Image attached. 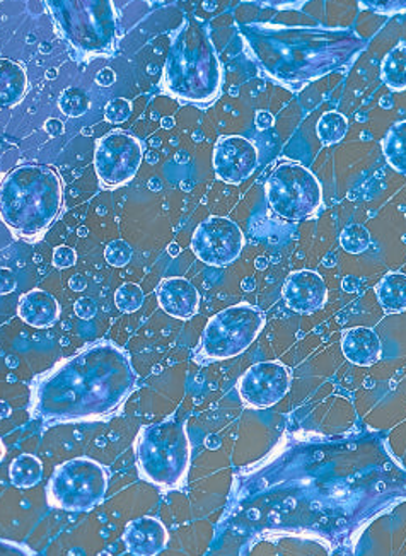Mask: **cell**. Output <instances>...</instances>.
I'll list each match as a JSON object with an SVG mask.
<instances>
[{"mask_svg": "<svg viewBox=\"0 0 406 556\" xmlns=\"http://www.w3.org/2000/svg\"><path fill=\"white\" fill-rule=\"evenodd\" d=\"M136 382L127 352L100 340L33 382L31 415L45 424L101 420L124 405Z\"/></svg>", "mask_w": 406, "mask_h": 556, "instance_id": "6da1fadb", "label": "cell"}, {"mask_svg": "<svg viewBox=\"0 0 406 556\" xmlns=\"http://www.w3.org/2000/svg\"><path fill=\"white\" fill-rule=\"evenodd\" d=\"M239 33L253 62L291 91L351 67L369 47L354 29L330 26L251 23Z\"/></svg>", "mask_w": 406, "mask_h": 556, "instance_id": "7a4b0ae2", "label": "cell"}, {"mask_svg": "<svg viewBox=\"0 0 406 556\" xmlns=\"http://www.w3.org/2000/svg\"><path fill=\"white\" fill-rule=\"evenodd\" d=\"M224 68L207 24L187 17L172 35L163 89L181 103L208 104L223 91Z\"/></svg>", "mask_w": 406, "mask_h": 556, "instance_id": "3957f363", "label": "cell"}, {"mask_svg": "<svg viewBox=\"0 0 406 556\" xmlns=\"http://www.w3.org/2000/svg\"><path fill=\"white\" fill-rule=\"evenodd\" d=\"M64 200L62 181L55 169L24 164L0 178V220L24 241L43 238Z\"/></svg>", "mask_w": 406, "mask_h": 556, "instance_id": "277c9868", "label": "cell"}, {"mask_svg": "<svg viewBox=\"0 0 406 556\" xmlns=\"http://www.w3.org/2000/svg\"><path fill=\"white\" fill-rule=\"evenodd\" d=\"M139 475L152 485L183 489L191 465V442L185 421L167 418L143 426L136 441Z\"/></svg>", "mask_w": 406, "mask_h": 556, "instance_id": "5b68a950", "label": "cell"}, {"mask_svg": "<svg viewBox=\"0 0 406 556\" xmlns=\"http://www.w3.org/2000/svg\"><path fill=\"white\" fill-rule=\"evenodd\" d=\"M65 41L80 56L113 55L116 14L112 0H43Z\"/></svg>", "mask_w": 406, "mask_h": 556, "instance_id": "8992f818", "label": "cell"}, {"mask_svg": "<svg viewBox=\"0 0 406 556\" xmlns=\"http://www.w3.org/2000/svg\"><path fill=\"white\" fill-rule=\"evenodd\" d=\"M265 197L277 217L297 223L315 215L321 207V184L315 173L297 161L280 160L271 166Z\"/></svg>", "mask_w": 406, "mask_h": 556, "instance_id": "52a82bcc", "label": "cell"}, {"mask_svg": "<svg viewBox=\"0 0 406 556\" xmlns=\"http://www.w3.org/2000/svg\"><path fill=\"white\" fill-rule=\"evenodd\" d=\"M106 469L91 457L56 466L47 485L48 504L67 513H88L106 497Z\"/></svg>", "mask_w": 406, "mask_h": 556, "instance_id": "ba28073f", "label": "cell"}, {"mask_svg": "<svg viewBox=\"0 0 406 556\" xmlns=\"http://www.w3.org/2000/svg\"><path fill=\"white\" fill-rule=\"evenodd\" d=\"M265 321V314L246 302L227 307L208 319L200 338V354L211 362L238 357L255 343Z\"/></svg>", "mask_w": 406, "mask_h": 556, "instance_id": "9c48e42d", "label": "cell"}, {"mask_svg": "<svg viewBox=\"0 0 406 556\" xmlns=\"http://www.w3.org/2000/svg\"><path fill=\"white\" fill-rule=\"evenodd\" d=\"M142 157V143L137 137L127 131H110L96 142V175L104 187H124L136 178Z\"/></svg>", "mask_w": 406, "mask_h": 556, "instance_id": "30bf717a", "label": "cell"}, {"mask_svg": "<svg viewBox=\"0 0 406 556\" xmlns=\"http://www.w3.org/2000/svg\"><path fill=\"white\" fill-rule=\"evenodd\" d=\"M244 235L234 220L212 215L203 220L191 238V251L207 267L224 268L241 255Z\"/></svg>", "mask_w": 406, "mask_h": 556, "instance_id": "8fae6325", "label": "cell"}, {"mask_svg": "<svg viewBox=\"0 0 406 556\" xmlns=\"http://www.w3.org/2000/svg\"><path fill=\"white\" fill-rule=\"evenodd\" d=\"M292 370L279 361L258 362L239 378L238 393L251 408H270L291 390Z\"/></svg>", "mask_w": 406, "mask_h": 556, "instance_id": "7c38bea8", "label": "cell"}, {"mask_svg": "<svg viewBox=\"0 0 406 556\" xmlns=\"http://www.w3.org/2000/svg\"><path fill=\"white\" fill-rule=\"evenodd\" d=\"M212 164L217 178L229 185H241L258 167V149L244 137L223 136L215 143Z\"/></svg>", "mask_w": 406, "mask_h": 556, "instance_id": "4fadbf2b", "label": "cell"}, {"mask_svg": "<svg viewBox=\"0 0 406 556\" xmlns=\"http://www.w3.org/2000/svg\"><path fill=\"white\" fill-rule=\"evenodd\" d=\"M282 298L286 306L294 313L313 314L327 304L328 287L316 271H292L283 283Z\"/></svg>", "mask_w": 406, "mask_h": 556, "instance_id": "5bb4252c", "label": "cell"}, {"mask_svg": "<svg viewBox=\"0 0 406 556\" xmlns=\"http://www.w3.org/2000/svg\"><path fill=\"white\" fill-rule=\"evenodd\" d=\"M161 309L172 318L188 321L199 313L200 294L196 287L183 277L164 278L155 290Z\"/></svg>", "mask_w": 406, "mask_h": 556, "instance_id": "9a60e30c", "label": "cell"}, {"mask_svg": "<svg viewBox=\"0 0 406 556\" xmlns=\"http://www.w3.org/2000/svg\"><path fill=\"white\" fill-rule=\"evenodd\" d=\"M167 529L155 517H139L128 522L124 531V543L134 556H157L166 548Z\"/></svg>", "mask_w": 406, "mask_h": 556, "instance_id": "2e32d148", "label": "cell"}, {"mask_svg": "<svg viewBox=\"0 0 406 556\" xmlns=\"http://www.w3.org/2000/svg\"><path fill=\"white\" fill-rule=\"evenodd\" d=\"M342 352L354 366H375L382 357L381 338L366 326L348 328L342 333Z\"/></svg>", "mask_w": 406, "mask_h": 556, "instance_id": "e0dca14e", "label": "cell"}, {"mask_svg": "<svg viewBox=\"0 0 406 556\" xmlns=\"http://www.w3.org/2000/svg\"><path fill=\"white\" fill-rule=\"evenodd\" d=\"M17 314L26 325L33 328H50L59 321V301L50 292L33 289L21 295Z\"/></svg>", "mask_w": 406, "mask_h": 556, "instance_id": "ac0fdd59", "label": "cell"}, {"mask_svg": "<svg viewBox=\"0 0 406 556\" xmlns=\"http://www.w3.org/2000/svg\"><path fill=\"white\" fill-rule=\"evenodd\" d=\"M28 89V74L23 65L0 56V110L20 104Z\"/></svg>", "mask_w": 406, "mask_h": 556, "instance_id": "d6986e66", "label": "cell"}, {"mask_svg": "<svg viewBox=\"0 0 406 556\" xmlns=\"http://www.w3.org/2000/svg\"><path fill=\"white\" fill-rule=\"evenodd\" d=\"M376 298L386 314L406 311V275L390 271L379 280L375 289Z\"/></svg>", "mask_w": 406, "mask_h": 556, "instance_id": "ffe728a7", "label": "cell"}, {"mask_svg": "<svg viewBox=\"0 0 406 556\" xmlns=\"http://www.w3.org/2000/svg\"><path fill=\"white\" fill-rule=\"evenodd\" d=\"M381 80L391 91H406V43L396 45L382 59Z\"/></svg>", "mask_w": 406, "mask_h": 556, "instance_id": "44dd1931", "label": "cell"}, {"mask_svg": "<svg viewBox=\"0 0 406 556\" xmlns=\"http://www.w3.org/2000/svg\"><path fill=\"white\" fill-rule=\"evenodd\" d=\"M9 478L16 489H33L43 478V465L38 457L31 456V454H21L9 466Z\"/></svg>", "mask_w": 406, "mask_h": 556, "instance_id": "7402d4cb", "label": "cell"}, {"mask_svg": "<svg viewBox=\"0 0 406 556\" xmlns=\"http://www.w3.org/2000/svg\"><path fill=\"white\" fill-rule=\"evenodd\" d=\"M382 152L394 172L406 176V119L394 124L382 139Z\"/></svg>", "mask_w": 406, "mask_h": 556, "instance_id": "603a6c76", "label": "cell"}, {"mask_svg": "<svg viewBox=\"0 0 406 556\" xmlns=\"http://www.w3.org/2000/svg\"><path fill=\"white\" fill-rule=\"evenodd\" d=\"M316 131H318L319 140L325 146H333V143H339L346 136L348 119L340 112L325 113L319 118L318 125H316Z\"/></svg>", "mask_w": 406, "mask_h": 556, "instance_id": "cb8c5ba5", "label": "cell"}, {"mask_svg": "<svg viewBox=\"0 0 406 556\" xmlns=\"http://www.w3.org/2000/svg\"><path fill=\"white\" fill-rule=\"evenodd\" d=\"M340 247L351 253V255H360L370 247V235L367 227L363 224H348L340 232Z\"/></svg>", "mask_w": 406, "mask_h": 556, "instance_id": "d4e9b609", "label": "cell"}, {"mask_svg": "<svg viewBox=\"0 0 406 556\" xmlns=\"http://www.w3.org/2000/svg\"><path fill=\"white\" fill-rule=\"evenodd\" d=\"M89 98L83 89L79 88H67L59 98L60 112L67 115L68 118H79V116L88 113Z\"/></svg>", "mask_w": 406, "mask_h": 556, "instance_id": "484cf974", "label": "cell"}, {"mask_svg": "<svg viewBox=\"0 0 406 556\" xmlns=\"http://www.w3.org/2000/svg\"><path fill=\"white\" fill-rule=\"evenodd\" d=\"M143 299V290L137 283H124L115 292V304L122 313H136L142 307Z\"/></svg>", "mask_w": 406, "mask_h": 556, "instance_id": "4316f807", "label": "cell"}, {"mask_svg": "<svg viewBox=\"0 0 406 556\" xmlns=\"http://www.w3.org/2000/svg\"><path fill=\"white\" fill-rule=\"evenodd\" d=\"M131 255H134V251H131L130 244L124 241V239H115L104 250V260H106L107 265H112L115 268L127 267Z\"/></svg>", "mask_w": 406, "mask_h": 556, "instance_id": "83f0119b", "label": "cell"}, {"mask_svg": "<svg viewBox=\"0 0 406 556\" xmlns=\"http://www.w3.org/2000/svg\"><path fill=\"white\" fill-rule=\"evenodd\" d=\"M358 5L381 16H396L406 12V0H357Z\"/></svg>", "mask_w": 406, "mask_h": 556, "instance_id": "f1b7e54d", "label": "cell"}, {"mask_svg": "<svg viewBox=\"0 0 406 556\" xmlns=\"http://www.w3.org/2000/svg\"><path fill=\"white\" fill-rule=\"evenodd\" d=\"M131 103L125 98H115L104 106V118L107 124L118 125L124 124L130 118Z\"/></svg>", "mask_w": 406, "mask_h": 556, "instance_id": "f546056e", "label": "cell"}, {"mask_svg": "<svg viewBox=\"0 0 406 556\" xmlns=\"http://www.w3.org/2000/svg\"><path fill=\"white\" fill-rule=\"evenodd\" d=\"M77 255L76 251L72 250L68 247H59L53 251V267L59 268V270H64V268H71L76 265Z\"/></svg>", "mask_w": 406, "mask_h": 556, "instance_id": "4dcf8cb0", "label": "cell"}, {"mask_svg": "<svg viewBox=\"0 0 406 556\" xmlns=\"http://www.w3.org/2000/svg\"><path fill=\"white\" fill-rule=\"evenodd\" d=\"M251 4L262 5V8L277 9V11H286V9H301L307 4L309 0H248Z\"/></svg>", "mask_w": 406, "mask_h": 556, "instance_id": "1f68e13d", "label": "cell"}, {"mask_svg": "<svg viewBox=\"0 0 406 556\" xmlns=\"http://www.w3.org/2000/svg\"><path fill=\"white\" fill-rule=\"evenodd\" d=\"M74 311H76L80 319L89 321V319L94 318L96 313H98V304H96L92 298H80L77 299L76 304H74Z\"/></svg>", "mask_w": 406, "mask_h": 556, "instance_id": "d6a6232c", "label": "cell"}, {"mask_svg": "<svg viewBox=\"0 0 406 556\" xmlns=\"http://www.w3.org/2000/svg\"><path fill=\"white\" fill-rule=\"evenodd\" d=\"M0 556H35L28 546L0 538Z\"/></svg>", "mask_w": 406, "mask_h": 556, "instance_id": "836d02e7", "label": "cell"}, {"mask_svg": "<svg viewBox=\"0 0 406 556\" xmlns=\"http://www.w3.org/2000/svg\"><path fill=\"white\" fill-rule=\"evenodd\" d=\"M16 275L11 268H0V295L12 294L16 290Z\"/></svg>", "mask_w": 406, "mask_h": 556, "instance_id": "e575fe53", "label": "cell"}, {"mask_svg": "<svg viewBox=\"0 0 406 556\" xmlns=\"http://www.w3.org/2000/svg\"><path fill=\"white\" fill-rule=\"evenodd\" d=\"M116 74L112 71V68H103V71L98 72L96 74V84L101 86V88H107V86H112L115 84Z\"/></svg>", "mask_w": 406, "mask_h": 556, "instance_id": "d590c367", "label": "cell"}, {"mask_svg": "<svg viewBox=\"0 0 406 556\" xmlns=\"http://www.w3.org/2000/svg\"><path fill=\"white\" fill-rule=\"evenodd\" d=\"M255 124L258 130H268L274 125V116L268 112H258L255 116Z\"/></svg>", "mask_w": 406, "mask_h": 556, "instance_id": "8d00e7d4", "label": "cell"}, {"mask_svg": "<svg viewBox=\"0 0 406 556\" xmlns=\"http://www.w3.org/2000/svg\"><path fill=\"white\" fill-rule=\"evenodd\" d=\"M45 130L52 137L62 136L64 134V124L60 119H48L47 124H45Z\"/></svg>", "mask_w": 406, "mask_h": 556, "instance_id": "74e56055", "label": "cell"}, {"mask_svg": "<svg viewBox=\"0 0 406 556\" xmlns=\"http://www.w3.org/2000/svg\"><path fill=\"white\" fill-rule=\"evenodd\" d=\"M342 287L345 292L354 294V292H357V290L360 289V280H358L357 277L348 275V277L343 278Z\"/></svg>", "mask_w": 406, "mask_h": 556, "instance_id": "f35d334b", "label": "cell"}, {"mask_svg": "<svg viewBox=\"0 0 406 556\" xmlns=\"http://www.w3.org/2000/svg\"><path fill=\"white\" fill-rule=\"evenodd\" d=\"M68 287H71L74 292H84L86 287H88V280L83 277V275H76V277H72L68 280Z\"/></svg>", "mask_w": 406, "mask_h": 556, "instance_id": "ab89813d", "label": "cell"}, {"mask_svg": "<svg viewBox=\"0 0 406 556\" xmlns=\"http://www.w3.org/2000/svg\"><path fill=\"white\" fill-rule=\"evenodd\" d=\"M244 292H251V290H255V280L253 278H246L243 282Z\"/></svg>", "mask_w": 406, "mask_h": 556, "instance_id": "60d3db41", "label": "cell"}, {"mask_svg": "<svg viewBox=\"0 0 406 556\" xmlns=\"http://www.w3.org/2000/svg\"><path fill=\"white\" fill-rule=\"evenodd\" d=\"M255 267L258 268V270H265V268L268 267V260L267 258L256 260Z\"/></svg>", "mask_w": 406, "mask_h": 556, "instance_id": "b9f144b4", "label": "cell"}, {"mask_svg": "<svg viewBox=\"0 0 406 556\" xmlns=\"http://www.w3.org/2000/svg\"><path fill=\"white\" fill-rule=\"evenodd\" d=\"M9 412H11V408H9L8 403H0V417H8Z\"/></svg>", "mask_w": 406, "mask_h": 556, "instance_id": "7bdbcfd3", "label": "cell"}, {"mask_svg": "<svg viewBox=\"0 0 406 556\" xmlns=\"http://www.w3.org/2000/svg\"><path fill=\"white\" fill-rule=\"evenodd\" d=\"M5 457V445L4 442H2V439H0V465H2V462H4Z\"/></svg>", "mask_w": 406, "mask_h": 556, "instance_id": "ee69618b", "label": "cell"}, {"mask_svg": "<svg viewBox=\"0 0 406 556\" xmlns=\"http://www.w3.org/2000/svg\"><path fill=\"white\" fill-rule=\"evenodd\" d=\"M161 124H163V128H173V125H175V119L164 118L163 122H161Z\"/></svg>", "mask_w": 406, "mask_h": 556, "instance_id": "f6af8a7d", "label": "cell"}, {"mask_svg": "<svg viewBox=\"0 0 406 556\" xmlns=\"http://www.w3.org/2000/svg\"><path fill=\"white\" fill-rule=\"evenodd\" d=\"M169 250H172V251H169V253H172L173 256L178 255V253H179V248L175 247V244H173V247L169 248Z\"/></svg>", "mask_w": 406, "mask_h": 556, "instance_id": "bcb514c9", "label": "cell"}, {"mask_svg": "<svg viewBox=\"0 0 406 556\" xmlns=\"http://www.w3.org/2000/svg\"><path fill=\"white\" fill-rule=\"evenodd\" d=\"M149 4H157L161 0H148Z\"/></svg>", "mask_w": 406, "mask_h": 556, "instance_id": "7dc6e473", "label": "cell"}]
</instances>
